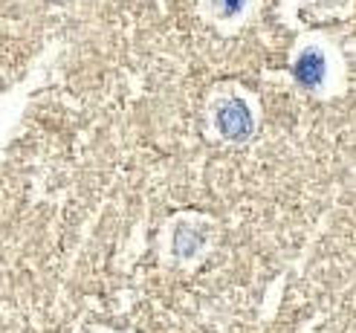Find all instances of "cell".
Returning a JSON list of instances; mask_svg holds the SVG:
<instances>
[{
  "instance_id": "cell-1",
  "label": "cell",
  "mask_w": 356,
  "mask_h": 333,
  "mask_svg": "<svg viewBox=\"0 0 356 333\" xmlns=\"http://www.w3.org/2000/svg\"><path fill=\"white\" fill-rule=\"evenodd\" d=\"M218 131L232 139V143H243L252 133V113H249L243 99H226L218 108Z\"/></svg>"
},
{
  "instance_id": "cell-3",
  "label": "cell",
  "mask_w": 356,
  "mask_h": 333,
  "mask_svg": "<svg viewBox=\"0 0 356 333\" xmlns=\"http://www.w3.org/2000/svg\"><path fill=\"white\" fill-rule=\"evenodd\" d=\"M243 6H246V0H218V9H220L223 17H235V15H241Z\"/></svg>"
},
{
  "instance_id": "cell-2",
  "label": "cell",
  "mask_w": 356,
  "mask_h": 333,
  "mask_svg": "<svg viewBox=\"0 0 356 333\" xmlns=\"http://www.w3.org/2000/svg\"><path fill=\"white\" fill-rule=\"evenodd\" d=\"M325 76H327V61H325V56H322V52H318L316 47L305 49V52H301V56L296 58V64H293V79H296L301 87H307V90H313V87L322 84Z\"/></svg>"
}]
</instances>
